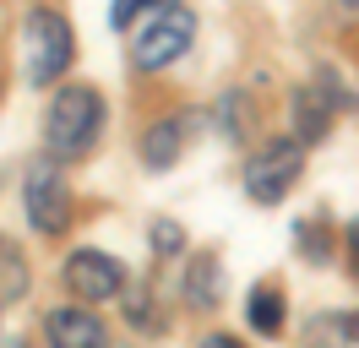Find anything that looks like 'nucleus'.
Returning a JSON list of instances; mask_svg holds the SVG:
<instances>
[{
    "mask_svg": "<svg viewBox=\"0 0 359 348\" xmlns=\"http://www.w3.org/2000/svg\"><path fill=\"white\" fill-rule=\"evenodd\" d=\"M27 288H33V272H27V256L11 234H0V304H22Z\"/></svg>",
    "mask_w": 359,
    "mask_h": 348,
    "instance_id": "ddd939ff",
    "label": "nucleus"
},
{
    "mask_svg": "<svg viewBox=\"0 0 359 348\" xmlns=\"http://www.w3.org/2000/svg\"><path fill=\"white\" fill-rule=\"evenodd\" d=\"M354 343H359L354 310H321L305 321V348H354Z\"/></svg>",
    "mask_w": 359,
    "mask_h": 348,
    "instance_id": "9b49d317",
    "label": "nucleus"
},
{
    "mask_svg": "<svg viewBox=\"0 0 359 348\" xmlns=\"http://www.w3.org/2000/svg\"><path fill=\"white\" fill-rule=\"evenodd\" d=\"M169 6H180V0H114V6H109V27H114V33H126L142 11H169Z\"/></svg>",
    "mask_w": 359,
    "mask_h": 348,
    "instance_id": "a211bd4d",
    "label": "nucleus"
},
{
    "mask_svg": "<svg viewBox=\"0 0 359 348\" xmlns=\"http://www.w3.org/2000/svg\"><path fill=\"white\" fill-rule=\"evenodd\" d=\"M250 130H256L250 93H245V87H229L224 98H218V136H224V142H234V147H245Z\"/></svg>",
    "mask_w": 359,
    "mask_h": 348,
    "instance_id": "f8f14e48",
    "label": "nucleus"
},
{
    "mask_svg": "<svg viewBox=\"0 0 359 348\" xmlns=\"http://www.w3.org/2000/svg\"><path fill=\"white\" fill-rule=\"evenodd\" d=\"M44 343L49 348H114L104 316L88 310V304H60V310H49L44 316Z\"/></svg>",
    "mask_w": 359,
    "mask_h": 348,
    "instance_id": "0eeeda50",
    "label": "nucleus"
},
{
    "mask_svg": "<svg viewBox=\"0 0 359 348\" xmlns=\"http://www.w3.org/2000/svg\"><path fill=\"white\" fill-rule=\"evenodd\" d=\"M76 60V33L55 6H33L22 17V76L27 87H49L60 82Z\"/></svg>",
    "mask_w": 359,
    "mask_h": 348,
    "instance_id": "f03ea898",
    "label": "nucleus"
},
{
    "mask_svg": "<svg viewBox=\"0 0 359 348\" xmlns=\"http://www.w3.org/2000/svg\"><path fill=\"white\" fill-rule=\"evenodd\" d=\"M60 283L76 304H104V300H120L131 283H126V267L109 256V250H93V245H76L60 267Z\"/></svg>",
    "mask_w": 359,
    "mask_h": 348,
    "instance_id": "39448f33",
    "label": "nucleus"
},
{
    "mask_svg": "<svg viewBox=\"0 0 359 348\" xmlns=\"http://www.w3.org/2000/svg\"><path fill=\"white\" fill-rule=\"evenodd\" d=\"M294 239H299V250H305L316 267H327V261H332V229H327V223H299Z\"/></svg>",
    "mask_w": 359,
    "mask_h": 348,
    "instance_id": "f3484780",
    "label": "nucleus"
},
{
    "mask_svg": "<svg viewBox=\"0 0 359 348\" xmlns=\"http://www.w3.org/2000/svg\"><path fill=\"white\" fill-rule=\"evenodd\" d=\"M147 239H153V256L158 261H180V256H185V229H180L175 218H153Z\"/></svg>",
    "mask_w": 359,
    "mask_h": 348,
    "instance_id": "dca6fc26",
    "label": "nucleus"
},
{
    "mask_svg": "<svg viewBox=\"0 0 359 348\" xmlns=\"http://www.w3.org/2000/svg\"><path fill=\"white\" fill-rule=\"evenodd\" d=\"M22 213L33 223V234H66L71 218H76V196H71V180L60 174V158H33L22 174Z\"/></svg>",
    "mask_w": 359,
    "mask_h": 348,
    "instance_id": "7ed1b4c3",
    "label": "nucleus"
},
{
    "mask_svg": "<svg viewBox=\"0 0 359 348\" xmlns=\"http://www.w3.org/2000/svg\"><path fill=\"white\" fill-rule=\"evenodd\" d=\"M332 93L321 82H299L289 93V120H294V142H305V147H316V142H327V130H332Z\"/></svg>",
    "mask_w": 359,
    "mask_h": 348,
    "instance_id": "6e6552de",
    "label": "nucleus"
},
{
    "mask_svg": "<svg viewBox=\"0 0 359 348\" xmlns=\"http://www.w3.org/2000/svg\"><path fill=\"white\" fill-rule=\"evenodd\" d=\"M343 245H348V272L359 278V218L348 223V234H343Z\"/></svg>",
    "mask_w": 359,
    "mask_h": 348,
    "instance_id": "6ab92c4d",
    "label": "nucleus"
},
{
    "mask_svg": "<svg viewBox=\"0 0 359 348\" xmlns=\"http://www.w3.org/2000/svg\"><path fill=\"white\" fill-rule=\"evenodd\" d=\"M0 93H6V82H0Z\"/></svg>",
    "mask_w": 359,
    "mask_h": 348,
    "instance_id": "5701e85b",
    "label": "nucleus"
},
{
    "mask_svg": "<svg viewBox=\"0 0 359 348\" xmlns=\"http://www.w3.org/2000/svg\"><path fill=\"white\" fill-rule=\"evenodd\" d=\"M180 300L191 304V310H218V304H224V261L212 256V250H196V256L185 261Z\"/></svg>",
    "mask_w": 359,
    "mask_h": 348,
    "instance_id": "9d476101",
    "label": "nucleus"
},
{
    "mask_svg": "<svg viewBox=\"0 0 359 348\" xmlns=\"http://www.w3.org/2000/svg\"><path fill=\"white\" fill-rule=\"evenodd\" d=\"M202 348H245V343H240V337H229V332H207Z\"/></svg>",
    "mask_w": 359,
    "mask_h": 348,
    "instance_id": "aec40b11",
    "label": "nucleus"
},
{
    "mask_svg": "<svg viewBox=\"0 0 359 348\" xmlns=\"http://www.w3.org/2000/svg\"><path fill=\"white\" fill-rule=\"evenodd\" d=\"M0 348H27V337H0Z\"/></svg>",
    "mask_w": 359,
    "mask_h": 348,
    "instance_id": "4be33fe9",
    "label": "nucleus"
},
{
    "mask_svg": "<svg viewBox=\"0 0 359 348\" xmlns=\"http://www.w3.org/2000/svg\"><path fill=\"white\" fill-rule=\"evenodd\" d=\"M299 174H305V142H294V136H267L262 147L245 158V196L256 207H278L283 196L299 185Z\"/></svg>",
    "mask_w": 359,
    "mask_h": 348,
    "instance_id": "20e7f679",
    "label": "nucleus"
},
{
    "mask_svg": "<svg viewBox=\"0 0 359 348\" xmlns=\"http://www.w3.org/2000/svg\"><path fill=\"white\" fill-rule=\"evenodd\" d=\"M245 321H250V332H262V337H278V332H283V294H278L272 283H256V288H250Z\"/></svg>",
    "mask_w": 359,
    "mask_h": 348,
    "instance_id": "4468645a",
    "label": "nucleus"
},
{
    "mask_svg": "<svg viewBox=\"0 0 359 348\" xmlns=\"http://www.w3.org/2000/svg\"><path fill=\"white\" fill-rule=\"evenodd\" d=\"M104 136V93L88 82H66L55 87V98L44 109V152L60 163L88 158Z\"/></svg>",
    "mask_w": 359,
    "mask_h": 348,
    "instance_id": "f257e3e1",
    "label": "nucleus"
},
{
    "mask_svg": "<svg viewBox=\"0 0 359 348\" xmlns=\"http://www.w3.org/2000/svg\"><path fill=\"white\" fill-rule=\"evenodd\" d=\"M191 126H196V114H158L153 126L142 130V142H136L142 163L147 169H175L180 152L191 147Z\"/></svg>",
    "mask_w": 359,
    "mask_h": 348,
    "instance_id": "1a4fd4ad",
    "label": "nucleus"
},
{
    "mask_svg": "<svg viewBox=\"0 0 359 348\" xmlns=\"http://www.w3.org/2000/svg\"><path fill=\"white\" fill-rule=\"evenodd\" d=\"M196 39V11H185V6H169V11H158L131 44V65L136 71H163V65H175L185 49Z\"/></svg>",
    "mask_w": 359,
    "mask_h": 348,
    "instance_id": "423d86ee",
    "label": "nucleus"
},
{
    "mask_svg": "<svg viewBox=\"0 0 359 348\" xmlns=\"http://www.w3.org/2000/svg\"><path fill=\"white\" fill-rule=\"evenodd\" d=\"M337 17H354L359 22V0H337Z\"/></svg>",
    "mask_w": 359,
    "mask_h": 348,
    "instance_id": "412c9836",
    "label": "nucleus"
},
{
    "mask_svg": "<svg viewBox=\"0 0 359 348\" xmlns=\"http://www.w3.org/2000/svg\"><path fill=\"white\" fill-rule=\"evenodd\" d=\"M126 321L142 332V337H158L163 326H169V316L158 310V300H153V288L147 283H136V288H126Z\"/></svg>",
    "mask_w": 359,
    "mask_h": 348,
    "instance_id": "2eb2a0df",
    "label": "nucleus"
}]
</instances>
